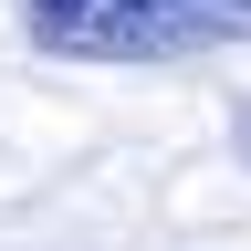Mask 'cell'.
Wrapping results in <instances>:
<instances>
[{
	"label": "cell",
	"mask_w": 251,
	"mask_h": 251,
	"mask_svg": "<svg viewBox=\"0 0 251 251\" xmlns=\"http://www.w3.org/2000/svg\"><path fill=\"white\" fill-rule=\"evenodd\" d=\"M52 63H188L251 31V0H21Z\"/></svg>",
	"instance_id": "6da1fadb"
},
{
	"label": "cell",
	"mask_w": 251,
	"mask_h": 251,
	"mask_svg": "<svg viewBox=\"0 0 251 251\" xmlns=\"http://www.w3.org/2000/svg\"><path fill=\"white\" fill-rule=\"evenodd\" d=\"M230 157H241V168H251V94H241V105H230Z\"/></svg>",
	"instance_id": "7a4b0ae2"
}]
</instances>
